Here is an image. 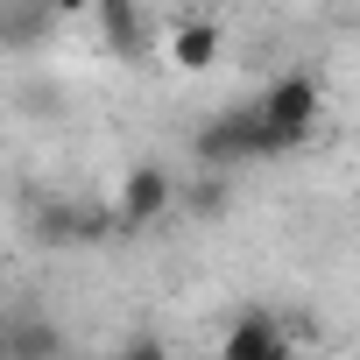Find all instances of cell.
I'll return each instance as SVG.
<instances>
[{"instance_id": "cell-1", "label": "cell", "mask_w": 360, "mask_h": 360, "mask_svg": "<svg viewBox=\"0 0 360 360\" xmlns=\"http://www.w3.org/2000/svg\"><path fill=\"white\" fill-rule=\"evenodd\" d=\"M198 155H205V169H219V162H269V155H290V148L262 120V106H233L198 134Z\"/></svg>"}, {"instance_id": "cell-2", "label": "cell", "mask_w": 360, "mask_h": 360, "mask_svg": "<svg viewBox=\"0 0 360 360\" xmlns=\"http://www.w3.org/2000/svg\"><path fill=\"white\" fill-rule=\"evenodd\" d=\"M255 106H262V120L283 134V148H304V141L318 134V106H325V92H318L311 71H283V78H269V92H262Z\"/></svg>"}, {"instance_id": "cell-3", "label": "cell", "mask_w": 360, "mask_h": 360, "mask_svg": "<svg viewBox=\"0 0 360 360\" xmlns=\"http://www.w3.org/2000/svg\"><path fill=\"white\" fill-rule=\"evenodd\" d=\"M169 205H176V176H169L162 162H134V169L120 176V191H113L120 226H155Z\"/></svg>"}, {"instance_id": "cell-4", "label": "cell", "mask_w": 360, "mask_h": 360, "mask_svg": "<svg viewBox=\"0 0 360 360\" xmlns=\"http://www.w3.org/2000/svg\"><path fill=\"white\" fill-rule=\"evenodd\" d=\"M219 360H297V346H290V325L276 311H240L219 339Z\"/></svg>"}, {"instance_id": "cell-5", "label": "cell", "mask_w": 360, "mask_h": 360, "mask_svg": "<svg viewBox=\"0 0 360 360\" xmlns=\"http://www.w3.org/2000/svg\"><path fill=\"white\" fill-rule=\"evenodd\" d=\"M219 57H226V36H219V22L191 15V22H176V29H169V64L184 71V78H205V71H219Z\"/></svg>"}, {"instance_id": "cell-6", "label": "cell", "mask_w": 360, "mask_h": 360, "mask_svg": "<svg viewBox=\"0 0 360 360\" xmlns=\"http://www.w3.org/2000/svg\"><path fill=\"white\" fill-rule=\"evenodd\" d=\"M99 29H106V43H113L120 57H134V50L148 43V29H141V8H134V0H99Z\"/></svg>"}, {"instance_id": "cell-7", "label": "cell", "mask_w": 360, "mask_h": 360, "mask_svg": "<svg viewBox=\"0 0 360 360\" xmlns=\"http://www.w3.org/2000/svg\"><path fill=\"white\" fill-rule=\"evenodd\" d=\"M8 360H57V332L15 318V332H8Z\"/></svg>"}, {"instance_id": "cell-8", "label": "cell", "mask_w": 360, "mask_h": 360, "mask_svg": "<svg viewBox=\"0 0 360 360\" xmlns=\"http://www.w3.org/2000/svg\"><path fill=\"white\" fill-rule=\"evenodd\" d=\"M120 360H169V346L141 332V339H127V346H120Z\"/></svg>"}, {"instance_id": "cell-9", "label": "cell", "mask_w": 360, "mask_h": 360, "mask_svg": "<svg viewBox=\"0 0 360 360\" xmlns=\"http://www.w3.org/2000/svg\"><path fill=\"white\" fill-rule=\"evenodd\" d=\"M219 198H226V184H219V176H205V184L191 191V212H219Z\"/></svg>"}, {"instance_id": "cell-10", "label": "cell", "mask_w": 360, "mask_h": 360, "mask_svg": "<svg viewBox=\"0 0 360 360\" xmlns=\"http://www.w3.org/2000/svg\"><path fill=\"white\" fill-rule=\"evenodd\" d=\"M353 212H360V184H353Z\"/></svg>"}, {"instance_id": "cell-11", "label": "cell", "mask_w": 360, "mask_h": 360, "mask_svg": "<svg viewBox=\"0 0 360 360\" xmlns=\"http://www.w3.org/2000/svg\"><path fill=\"white\" fill-rule=\"evenodd\" d=\"M106 360H120V353H106Z\"/></svg>"}]
</instances>
